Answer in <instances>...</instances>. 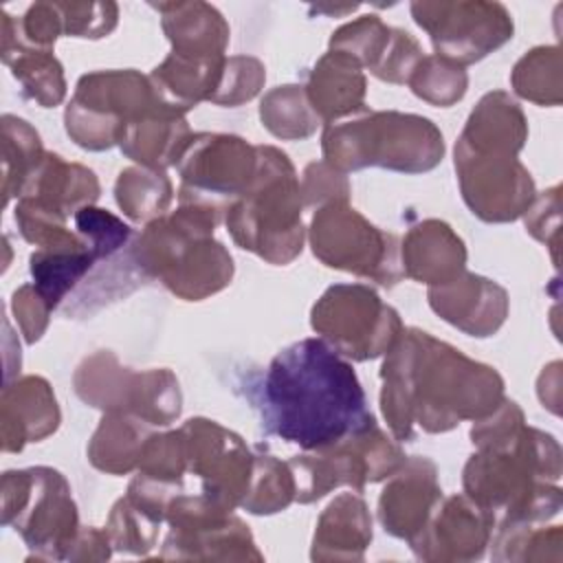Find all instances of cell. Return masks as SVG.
Masks as SVG:
<instances>
[{
    "label": "cell",
    "instance_id": "obj_20",
    "mask_svg": "<svg viewBox=\"0 0 563 563\" xmlns=\"http://www.w3.org/2000/svg\"><path fill=\"white\" fill-rule=\"evenodd\" d=\"M427 297L435 314L477 339L495 334L508 317L506 288L466 271L444 286H429Z\"/></svg>",
    "mask_w": 563,
    "mask_h": 563
},
{
    "label": "cell",
    "instance_id": "obj_21",
    "mask_svg": "<svg viewBox=\"0 0 563 563\" xmlns=\"http://www.w3.org/2000/svg\"><path fill=\"white\" fill-rule=\"evenodd\" d=\"M59 407L53 387L42 376L7 380L0 400L2 451L20 453L29 442H40L59 427Z\"/></svg>",
    "mask_w": 563,
    "mask_h": 563
},
{
    "label": "cell",
    "instance_id": "obj_46",
    "mask_svg": "<svg viewBox=\"0 0 563 563\" xmlns=\"http://www.w3.org/2000/svg\"><path fill=\"white\" fill-rule=\"evenodd\" d=\"M110 537L106 530L97 528H79L75 541L70 543V552L66 559L70 561H101L110 559Z\"/></svg>",
    "mask_w": 563,
    "mask_h": 563
},
{
    "label": "cell",
    "instance_id": "obj_38",
    "mask_svg": "<svg viewBox=\"0 0 563 563\" xmlns=\"http://www.w3.org/2000/svg\"><path fill=\"white\" fill-rule=\"evenodd\" d=\"M407 84L418 99L431 106L449 108L466 95L468 75L462 66L440 55H424Z\"/></svg>",
    "mask_w": 563,
    "mask_h": 563
},
{
    "label": "cell",
    "instance_id": "obj_15",
    "mask_svg": "<svg viewBox=\"0 0 563 563\" xmlns=\"http://www.w3.org/2000/svg\"><path fill=\"white\" fill-rule=\"evenodd\" d=\"M176 169L178 202H207L227 211L257 172V145L235 134H191Z\"/></svg>",
    "mask_w": 563,
    "mask_h": 563
},
{
    "label": "cell",
    "instance_id": "obj_11",
    "mask_svg": "<svg viewBox=\"0 0 563 563\" xmlns=\"http://www.w3.org/2000/svg\"><path fill=\"white\" fill-rule=\"evenodd\" d=\"M405 460L407 455L378 424L336 444L303 451L288 460L295 475V501L312 504L339 486L361 493L367 484L394 475Z\"/></svg>",
    "mask_w": 563,
    "mask_h": 563
},
{
    "label": "cell",
    "instance_id": "obj_44",
    "mask_svg": "<svg viewBox=\"0 0 563 563\" xmlns=\"http://www.w3.org/2000/svg\"><path fill=\"white\" fill-rule=\"evenodd\" d=\"M526 229L532 238L552 251V262L559 264V224H561V187H552L530 202L523 213Z\"/></svg>",
    "mask_w": 563,
    "mask_h": 563
},
{
    "label": "cell",
    "instance_id": "obj_37",
    "mask_svg": "<svg viewBox=\"0 0 563 563\" xmlns=\"http://www.w3.org/2000/svg\"><path fill=\"white\" fill-rule=\"evenodd\" d=\"M391 37L394 26H387L378 15L369 13L336 29L330 37V51L347 53L374 75L389 51Z\"/></svg>",
    "mask_w": 563,
    "mask_h": 563
},
{
    "label": "cell",
    "instance_id": "obj_2",
    "mask_svg": "<svg viewBox=\"0 0 563 563\" xmlns=\"http://www.w3.org/2000/svg\"><path fill=\"white\" fill-rule=\"evenodd\" d=\"M255 407L266 433L303 451L336 444L376 424L354 367L323 339H301L273 356Z\"/></svg>",
    "mask_w": 563,
    "mask_h": 563
},
{
    "label": "cell",
    "instance_id": "obj_8",
    "mask_svg": "<svg viewBox=\"0 0 563 563\" xmlns=\"http://www.w3.org/2000/svg\"><path fill=\"white\" fill-rule=\"evenodd\" d=\"M2 523L20 532L29 559L62 561L79 532L77 506L66 477L48 466L7 471L2 475Z\"/></svg>",
    "mask_w": 563,
    "mask_h": 563
},
{
    "label": "cell",
    "instance_id": "obj_31",
    "mask_svg": "<svg viewBox=\"0 0 563 563\" xmlns=\"http://www.w3.org/2000/svg\"><path fill=\"white\" fill-rule=\"evenodd\" d=\"M95 264L97 257L88 246L35 249L29 257L33 286L53 310L90 273Z\"/></svg>",
    "mask_w": 563,
    "mask_h": 563
},
{
    "label": "cell",
    "instance_id": "obj_41",
    "mask_svg": "<svg viewBox=\"0 0 563 563\" xmlns=\"http://www.w3.org/2000/svg\"><path fill=\"white\" fill-rule=\"evenodd\" d=\"M266 81V68L257 57L233 55L227 57L220 84L211 95V103L235 108L251 101Z\"/></svg>",
    "mask_w": 563,
    "mask_h": 563
},
{
    "label": "cell",
    "instance_id": "obj_26",
    "mask_svg": "<svg viewBox=\"0 0 563 563\" xmlns=\"http://www.w3.org/2000/svg\"><path fill=\"white\" fill-rule=\"evenodd\" d=\"M99 191L101 187L92 169L46 152L20 198H29L64 218H70L81 207L95 205Z\"/></svg>",
    "mask_w": 563,
    "mask_h": 563
},
{
    "label": "cell",
    "instance_id": "obj_23",
    "mask_svg": "<svg viewBox=\"0 0 563 563\" xmlns=\"http://www.w3.org/2000/svg\"><path fill=\"white\" fill-rule=\"evenodd\" d=\"M308 101L323 125L365 110L367 79L363 66L341 51H328L308 73Z\"/></svg>",
    "mask_w": 563,
    "mask_h": 563
},
{
    "label": "cell",
    "instance_id": "obj_35",
    "mask_svg": "<svg viewBox=\"0 0 563 563\" xmlns=\"http://www.w3.org/2000/svg\"><path fill=\"white\" fill-rule=\"evenodd\" d=\"M512 90L537 106L561 103V48L537 46L528 51L510 73Z\"/></svg>",
    "mask_w": 563,
    "mask_h": 563
},
{
    "label": "cell",
    "instance_id": "obj_33",
    "mask_svg": "<svg viewBox=\"0 0 563 563\" xmlns=\"http://www.w3.org/2000/svg\"><path fill=\"white\" fill-rule=\"evenodd\" d=\"M114 198L119 209L134 222H152L172 205L174 187L161 169L125 167L114 183Z\"/></svg>",
    "mask_w": 563,
    "mask_h": 563
},
{
    "label": "cell",
    "instance_id": "obj_16",
    "mask_svg": "<svg viewBox=\"0 0 563 563\" xmlns=\"http://www.w3.org/2000/svg\"><path fill=\"white\" fill-rule=\"evenodd\" d=\"M519 154L501 150H471L455 143V172L460 191L484 222H512L526 213L534 200V180Z\"/></svg>",
    "mask_w": 563,
    "mask_h": 563
},
{
    "label": "cell",
    "instance_id": "obj_42",
    "mask_svg": "<svg viewBox=\"0 0 563 563\" xmlns=\"http://www.w3.org/2000/svg\"><path fill=\"white\" fill-rule=\"evenodd\" d=\"M64 35L99 40L114 31L119 7L114 2H57Z\"/></svg>",
    "mask_w": 563,
    "mask_h": 563
},
{
    "label": "cell",
    "instance_id": "obj_6",
    "mask_svg": "<svg viewBox=\"0 0 563 563\" xmlns=\"http://www.w3.org/2000/svg\"><path fill=\"white\" fill-rule=\"evenodd\" d=\"M321 152L323 161L345 176L365 167L422 174L442 161L444 139L427 117L363 110L347 121L328 123L321 134Z\"/></svg>",
    "mask_w": 563,
    "mask_h": 563
},
{
    "label": "cell",
    "instance_id": "obj_30",
    "mask_svg": "<svg viewBox=\"0 0 563 563\" xmlns=\"http://www.w3.org/2000/svg\"><path fill=\"white\" fill-rule=\"evenodd\" d=\"M152 435V424L130 413H103L88 442V460L108 475H128L136 471L141 449Z\"/></svg>",
    "mask_w": 563,
    "mask_h": 563
},
{
    "label": "cell",
    "instance_id": "obj_13",
    "mask_svg": "<svg viewBox=\"0 0 563 563\" xmlns=\"http://www.w3.org/2000/svg\"><path fill=\"white\" fill-rule=\"evenodd\" d=\"M409 9L413 22L429 33L435 55L462 68L484 59L512 40V15L501 2L418 0Z\"/></svg>",
    "mask_w": 563,
    "mask_h": 563
},
{
    "label": "cell",
    "instance_id": "obj_29",
    "mask_svg": "<svg viewBox=\"0 0 563 563\" xmlns=\"http://www.w3.org/2000/svg\"><path fill=\"white\" fill-rule=\"evenodd\" d=\"M2 62L11 68V75L20 81L26 99L42 108L59 106L66 97V79L59 59L53 51L33 48L22 44L11 26L2 20Z\"/></svg>",
    "mask_w": 563,
    "mask_h": 563
},
{
    "label": "cell",
    "instance_id": "obj_17",
    "mask_svg": "<svg viewBox=\"0 0 563 563\" xmlns=\"http://www.w3.org/2000/svg\"><path fill=\"white\" fill-rule=\"evenodd\" d=\"M180 433L187 473L200 482V493L231 512L242 506L255 464V453L246 442L209 418H189Z\"/></svg>",
    "mask_w": 563,
    "mask_h": 563
},
{
    "label": "cell",
    "instance_id": "obj_5",
    "mask_svg": "<svg viewBox=\"0 0 563 563\" xmlns=\"http://www.w3.org/2000/svg\"><path fill=\"white\" fill-rule=\"evenodd\" d=\"M301 187L290 158L273 147L257 145V172L251 185L224 211L233 242L268 264H290L303 249Z\"/></svg>",
    "mask_w": 563,
    "mask_h": 563
},
{
    "label": "cell",
    "instance_id": "obj_36",
    "mask_svg": "<svg viewBox=\"0 0 563 563\" xmlns=\"http://www.w3.org/2000/svg\"><path fill=\"white\" fill-rule=\"evenodd\" d=\"M295 501V475L288 462L268 453H255L253 477L242 501L251 515H275Z\"/></svg>",
    "mask_w": 563,
    "mask_h": 563
},
{
    "label": "cell",
    "instance_id": "obj_18",
    "mask_svg": "<svg viewBox=\"0 0 563 563\" xmlns=\"http://www.w3.org/2000/svg\"><path fill=\"white\" fill-rule=\"evenodd\" d=\"M495 519L466 493L442 497L409 545L422 561H473L490 543Z\"/></svg>",
    "mask_w": 563,
    "mask_h": 563
},
{
    "label": "cell",
    "instance_id": "obj_14",
    "mask_svg": "<svg viewBox=\"0 0 563 563\" xmlns=\"http://www.w3.org/2000/svg\"><path fill=\"white\" fill-rule=\"evenodd\" d=\"M165 521L169 532L161 559L198 561H262L249 526L220 508L202 493H178L167 504Z\"/></svg>",
    "mask_w": 563,
    "mask_h": 563
},
{
    "label": "cell",
    "instance_id": "obj_28",
    "mask_svg": "<svg viewBox=\"0 0 563 563\" xmlns=\"http://www.w3.org/2000/svg\"><path fill=\"white\" fill-rule=\"evenodd\" d=\"M189 136L191 130L185 114L172 108H161L130 123L119 147L141 167L165 172L178 163Z\"/></svg>",
    "mask_w": 563,
    "mask_h": 563
},
{
    "label": "cell",
    "instance_id": "obj_7",
    "mask_svg": "<svg viewBox=\"0 0 563 563\" xmlns=\"http://www.w3.org/2000/svg\"><path fill=\"white\" fill-rule=\"evenodd\" d=\"M161 108L169 106L158 97L150 75L134 68L95 70L79 77L64 110V125L79 147L103 152L121 143L130 123Z\"/></svg>",
    "mask_w": 563,
    "mask_h": 563
},
{
    "label": "cell",
    "instance_id": "obj_40",
    "mask_svg": "<svg viewBox=\"0 0 563 563\" xmlns=\"http://www.w3.org/2000/svg\"><path fill=\"white\" fill-rule=\"evenodd\" d=\"M73 222H75V231L86 240L97 262L110 260L114 253L128 246L132 238V229L121 218L95 205L81 207L73 216Z\"/></svg>",
    "mask_w": 563,
    "mask_h": 563
},
{
    "label": "cell",
    "instance_id": "obj_27",
    "mask_svg": "<svg viewBox=\"0 0 563 563\" xmlns=\"http://www.w3.org/2000/svg\"><path fill=\"white\" fill-rule=\"evenodd\" d=\"M528 139V121L517 101L504 92H486L466 119L457 141L471 150H501L519 154Z\"/></svg>",
    "mask_w": 563,
    "mask_h": 563
},
{
    "label": "cell",
    "instance_id": "obj_47",
    "mask_svg": "<svg viewBox=\"0 0 563 563\" xmlns=\"http://www.w3.org/2000/svg\"><path fill=\"white\" fill-rule=\"evenodd\" d=\"M354 9H358V7H356V4L343 7V9H336V7H334V9H332V7H314L312 11H317V13H334V15H336V13H347V11H354Z\"/></svg>",
    "mask_w": 563,
    "mask_h": 563
},
{
    "label": "cell",
    "instance_id": "obj_25",
    "mask_svg": "<svg viewBox=\"0 0 563 563\" xmlns=\"http://www.w3.org/2000/svg\"><path fill=\"white\" fill-rule=\"evenodd\" d=\"M372 541V517L356 493H341L321 512L312 539L314 561H361Z\"/></svg>",
    "mask_w": 563,
    "mask_h": 563
},
{
    "label": "cell",
    "instance_id": "obj_22",
    "mask_svg": "<svg viewBox=\"0 0 563 563\" xmlns=\"http://www.w3.org/2000/svg\"><path fill=\"white\" fill-rule=\"evenodd\" d=\"M400 260L405 277L427 286H444L464 273L466 246L446 222L429 218L407 231L400 242Z\"/></svg>",
    "mask_w": 563,
    "mask_h": 563
},
{
    "label": "cell",
    "instance_id": "obj_45",
    "mask_svg": "<svg viewBox=\"0 0 563 563\" xmlns=\"http://www.w3.org/2000/svg\"><path fill=\"white\" fill-rule=\"evenodd\" d=\"M11 310L24 334V341L26 343L40 341L48 328V317L53 308L46 303V299L37 292L33 284H24L13 292Z\"/></svg>",
    "mask_w": 563,
    "mask_h": 563
},
{
    "label": "cell",
    "instance_id": "obj_32",
    "mask_svg": "<svg viewBox=\"0 0 563 563\" xmlns=\"http://www.w3.org/2000/svg\"><path fill=\"white\" fill-rule=\"evenodd\" d=\"M2 194L4 205L20 198L29 178L44 158L37 130L13 114L2 117Z\"/></svg>",
    "mask_w": 563,
    "mask_h": 563
},
{
    "label": "cell",
    "instance_id": "obj_3",
    "mask_svg": "<svg viewBox=\"0 0 563 563\" xmlns=\"http://www.w3.org/2000/svg\"><path fill=\"white\" fill-rule=\"evenodd\" d=\"M471 442L477 451L462 473L464 493L493 515L497 528L541 523L561 510V446L550 433L528 427L515 400L504 398L475 420Z\"/></svg>",
    "mask_w": 563,
    "mask_h": 563
},
{
    "label": "cell",
    "instance_id": "obj_1",
    "mask_svg": "<svg viewBox=\"0 0 563 563\" xmlns=\"http://www.w3.org/2000/svg\"><path fill=\"white\" fill-rule=\"evenodd\" d=\"M380 380V409L400 442L413 438V424L444 433L488 416L506 398L495 367L418 328L402 330L383 361Z\"/></svg>",
    "mask_w": 563,
    "mask_h": 563
},
{
    "label": "cell",
    "instance_id": "obj_10",
    "mask_svg": "<svg viewBox=\"0 0 563 563\" xmlns=\"http://www.w3.org/2000/svg\"><path fill=\"white\" fill-rule=\"evenodd\" d=\"M308 240L319 262L380 286H396L402 277L400 242L374 227L347 202H330L314 211Z\"/></svg>",
    "mask_w": 563,
    "mask_h": 563
},
{
    "label": "cell",
    "instance_id": "obj_43",
    "mask_svg": "<svg viewBox=\"0 0 563 563\" xmlns=\"http://www.w3.org/2000/svg\"><path fill=\"white\" fill-rule=\"evenodd\" d=\"M301 200L303 207H323L330 202H347L350 200V183L347 176L325 161L308 163L301 180Z\"/></svg>",
    "mask_w": 563,
    "mask_h": 563
},
{
    "label": "cell",
    "instance_id": "obj_34",
    "mask_svg": "<svg viewBox=\"0 0 563 563\" xmlns=\"http://www.w3.org/2000/svg\"><path fill=\"white\" fill-rule=\"evenodd\" d=\"M262 125L282 141H301L317 132L321 119L312 110L306 88L286 84L268 90L260 103Z\"/></svg>",
    "mask_w": 563,
    "mask_h": 563
},
{
    "label": "cell",
    "instance_id": "obj_24",
    "mask_svg": "<svg viewBox=\"0 0 563 563\" xmlns=\"http://www.w3.org/2000/svg\"><path fill=\"white\" fill-rule=\"evenodd\" d=\"M161 13V26L172 42V53L185 57H224L229 24L209 2H150Z\"/></svg>",
    "mask_w": 563,
    "mask_h": 563
},
{
    "label": "cell",
    "instance_id": "obj_12",
    "mask_svg": "<svg viewBox=\"0 0 563 563\" xmlns=\"http://www.w3.org/2000/svg\"><path fill=\"white\" fill-rule=\"evenodd\" d=\"M310 325L341 356L372 361L402 334L400 314L365 284H334L310 310Z\"/></svg>",
    "mask_w": 563,
    "mask_h": 563
},
{
    "label": "cell",
    "instance_id": "obj_19",
    "mask_svg": "<svg viewBox=\"0 0 563 563\" xmlns=\"http://www.w3.org/2000/svg\"><path fill=\"white\" fill-rule=\"evenodd\" d=\"M440 499L435 464L429 457L411 455L387 477L378 497V521L387 534L411 541L427 526Z\"/></svg>",
    "mask_w": 563,
    "mask_h": 563
},
{
    "label": "cell",
    "instance_id": "obj_9",
    "mask_svg": "<svg viewBox=\"0 0 563 563\" xmlns=\"http://www.w3.org/2000/svg\"><path fill=\"white\" fill-rule=\"evenodd\" d=\"M75 394L103 413H130L152 427H167L180 416V387L172 369L134 372L101 350L81 361L73 376Z\"/></svg>",
    "mask_w": 563,
    "mask_h": 563
},
{
    "label": "cell",
    "instance_id": "obj_4",
    "mask_svg": "<svg viewBox=\"0 0 563 563\" xmlns=\"http://www.w3.org/2000/svg\"><path fill=\"white\" fill-rule=\"evenodd\" d=\"M224 209L207 202H178V209L145 224L130 246L143 279H158L185 301L207 299L233 279L231 253L213 240Z\"/></svg>",
    "mask_w": 563,
    "mask_h": 563
},
{
    "label": "cell",
    "instance_id": "obj_39",
    "mask_svg": "<svg viewBox=\"0 0 563 563\" xmlns=\"http://www.w3.org/2000/svg\"><path fill=\"white\" fill-rule=\"evenodd\" d=\"M163 519L154 517L132 499L121 497L108 517L106 532L114 550L130 554H147L158 541V528Z\"/></svg>",
    "mask_w": 563,
    "mask_h": 563
}]
</instances>
